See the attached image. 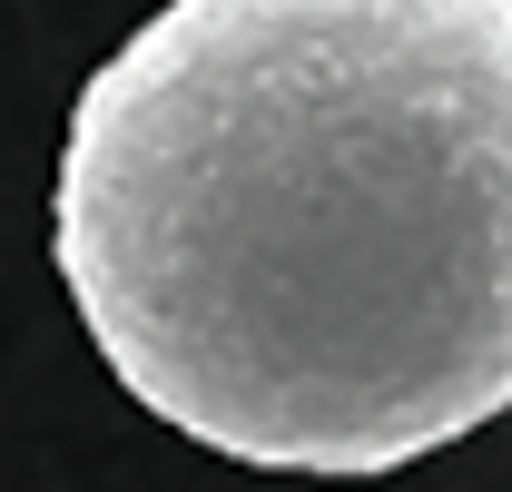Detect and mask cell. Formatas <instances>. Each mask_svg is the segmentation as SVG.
I'll return each mask as SVG.
<instances>
[{
  "label": "cell",
  "mask_w": 512,
  "mask_h": 492,
  "mask_svg": "<svg viewBox=\"0 0 512 492\" xmlns=\"http://www.w3.org/2000/svg\"><path fill=\"white\" fill-rule=\"evenodd\" d=\"M60 286L188 443L365 483L512 404V0H168L69 99Z\"/></svg>",
  "instance_id": "6da1fadb"
}]
</instances>
